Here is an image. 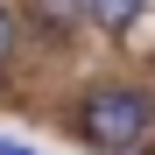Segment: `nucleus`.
I'll return each mask as SVG.
<instances>
[{"mask_svg": "<svg viewBox=\"0 0 155 155\" xmlns=\"http://www.w3.org/2000/svg\"><path fill=\"white\" fill-rule=\"evenodd\" d=\"M0 155H28V148H21V141H0Z\"/></svg>", "mask_w": 155, "mask_h": 155, "instance_id": "nucleus-5", "label": "nucleus"}, {"mask_svg": "<svg viewBox=\"0 0 155 155\" xmlns=\"http://www.w3.org/2000/svg\"><path fill=\"white\" fill-rule=\"evenodd\" d=\"M7 49H14V14L0 7V64H7Z\"/></svg>", "mask_w": 155, "mask_h": 155, "instance_id": "nucleus-4", "label": "nucleus"}, {"mask_svg": "<svg viewBox=\"0 0 155 155\" xmlns=\"http://www.w3.org/2000/svg\"><path fill=\"white\" fill-rule=\"evenodd\" d=\"M78 127H85V141L106 148V155L155 148V99L134 92V85H99L85 106H78Z\"/></svg>", "mask_w": 155, "mask_h": 155, "instance_id": "nucleus-1", "label": "nucleus"}, {"mask_svg": "<svg viewBox=\"0 0 155 155\" xmlns=\"http://www.w3.org/2000/svg\"><path fill=\"white\" fill-rule=\"evenodd\" d=\"M92 14L106 21V28H127V21L141 14V0H92Z\"/></svg>", "mask_w": 155, "mask_h": 155, "instance_id": "nucleus-3", "label": "nucleus"}, {"mask_svg": "<svg viewBox=\"0 0 155 155\" xmlns=\"http://www.w3.org/2000/svg\"><path fill=\"white\" fill-rule=\"evenodd\" d=\"M35 14H42V21H57V28H78V21L92 14V0H35Z\"/></svg>", "mask_w": 155, "mask_h": 155, "instance_id": "nucleus-2", "label": "nucleus"}]
</instances>
